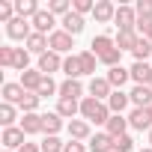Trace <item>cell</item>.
<instances>
[{
  "instance_id": "obj_47",
  "label": "cell",
  "mask_w": 152,
  "mask_h": 152,
  "mask_svg": "<svg viewBox=\"0 0 152 152\" xmlns=\"http://www.w3.org/2000/svg\"><path fill=\"white\" fill-rule=\"evenodd\" d=\"M149 116H152V107H149Z\"/></svg>"
},
{
  "instance_id": "obj_22",
  "label": "cell",
  "mask_w": 152,
  "mask_h": 152,
  "mask_svg": "<svg viewBox=\"0 0 152 152\" xmlns=\"http://www.w3.org/2000/svg\"><path fill=\"white\" fill-rule=\"evenodd\" d=\"M21 131L27 134V137H33V134H42V113H21Z\"/></svg>"
},
{
  "instance_id": "obj_38",
  "label": "cell",
  "mask_w": 152,
  "mask_h": 152,
  "mask_svg": "<svg viewBox=\"0 0 152 152\" xmlns=\"http://www.w3.org/2000/svg\"><path fill=\"white\" fill-rule=\"evenodd\" d=\"M96 3L93 0H72V12H78V15H93Z\"/></svg>"
},
{
  "instance_id": "obj_33",
  "label": "cell",
  "mask_w": 152,
  "mask_h": 152,
  "mask_svg": "<svg viewBox=\"0 0 152 152\" xmlns=\"http://www.w3.org/2000/svg\"><path fill=\"white\" fill-rule=\"evenodd\" d=\"M15 51L12 45H0V69H15Z\"/></svg>"
},
{
  "instance_id": "obj_31",
  "label": "cell",
  "mask_w": 152,
  "mask_h": 152,
  "mask_svg": "<svg viewBox=\"0 0 152 152\" xmlns=\"http://www.w3.org/2000/svg\"><path fill=\"white\" fill-rule=\"evenodd\" d=\"M39 104H42V99H39V93H27V96L21 99V104H18V110H21V113H39Z\"/></svg>"
},
{
  "instance_id": "obj_14",
  "label": "cell",
  "mask_w": 152,
  "mask_h": 152,
  "mask_svg": "<svg viewBox=\"0 0 152 152\" xmlns=\"http://www.w3.org/2000/svg\"><path fill=\"white\" fill-rule=\"evenodd\" d=\"M113 48H116V42H113V36H107V33H99V36L90 39V51H93L99 60H102L107 51H113Z\"/></svg>"
},
{
  "instance_id": "obj_5",
  "label": "cell",
  "mask_w": 152,
  "mask_h": 152,
  "mask_svg": "<svg viewBox=\"0 0 152 152\" xmlns=\"http://www.w3.org/2000/svg\"><path fill=\"white\" fill-rule=\"evenodd\" d=\"M66 125H69V122H66V119H63L57 110L42 113V134H45V137H57V134H60Z\"/></svg>"
},
{
  "instance_id": "obj_19",
  "label": "cell",
  "mask_w": 152,
  "mask_h": 152,
  "mask_svg": "<svg viewBox=\"0 0 152 152\" xmlns=\"http://www.w3.org/2000/svg\"><path fill=\"white\" fill-rule=\"evenodd\" d=\"M87 146H90V152H113V137L107 131H96L87 140Z\"/></svg>"
},
{
  "instance_id": "obj_35",
  "label": "cell",
  "mask_w": 152,
  "mask_h": 152,
  "mask_svg": "<svg viewBox=\"0 0 152 152\" xmlns=\"http://www.w3.org/2000/svg\"><path fill=\"white\" fill-rule=\"evenodd\" d=\"M99 63H102V66H107V69H116V66H122V51H119V48H113V51H107Z\"/></svg>"
},
{
  "instance_id": "obj_12",
  "label": "cell",
  "mask_w": 152,
  "mask_h": 152,
  "mask_svg": "<svg viewBox=\"0 0 152 152\" xmlns=\"http://www.w3.org/2000/svg\"><path fill=\"white\" fill-rule=\"evenodd\" d=\"M110 93H113V87L107 84V78H90V84H87V96H93V99H99V102H107Z\"/></svg>"
},
{
  "instance_id": "obj_46",
  "label": "cell",
  "mask_w": 152,
  "mask_h": 152,
  "mask_svg": "<svg viewBox=\"0 0 152 152\" xmlns=\"http://www.w3.org/2000/svg\"><path fill=\"white\" fill-rule=\"evenodd\" d=\"M149 87H152V78H149Z\"/></svg>"
},
{
  "instance_id": "obj_13",
  "label": "cell",
  "mask_w": 152,
  "mask_h": 152,
  "mask_svg": "<svg viewBox=\"0 0 152 152\" xmlns=\"http://www.w3.org/2000/svg\"><path fill=\"white\" fill-rule=\"evenodd\" d=\"M93 18H96V24H113V18H116V6L110 3V0H96Z\"/></svg>"
},
{
  "instance_id": "obj_45",
  "label": "cell",
  "mask_w": 152,
  "mask_h": 152,
  "mask_svg": "<svg viewBox=\"0 0 152 152\" xmlns=\"http://www.w3.org/2000/svg\"><path fill=\"white\" fill-rule=\"evenodd\" d=\"M146 137H149V146H152V131H149V134H146Z\"/></svg>"
},
{
  "instance_id": "obj_32",
  "label": "cell",
  "mask_w": 152,
  "mask_h": 152,
  "mask_svg": "<svg viewBox=\"0 0 152 152\" xmlns=\"http://www.w3.org/2000/svg\"><path fill=\"white\" fill-rule=\"evenodd\" d=\"M36 93H39V99H48V96H60V84H57L54 78H48V75H45Z\"/></svg>"
},
{
  "instance_id": "obj_4",
  "label": "cell",
  "mask_w": 152,
  "mask_h": 152,
  "mask_svg": "<svg viewBox=\"0 0 152 152\" xmlns=\"http://www.w3.org/2000/svg\"><path fill=\"white\" fill-rule=\"evenodd\" d=\"M0 143H3V149H9V152H18V149L27 143V134L21 131V125H15V128H3Z\"/></svg>"
},
{
  "instance_id": "obj_20",
  "label": "cell",
  "mask_w": 152,
  "mask_h": 152,
  "mask_svg": "<svg viewBox=\"0 0 152 152\" xmlns=\"http://www.w3.org/2000/svg\"><path fill=\"white\" fill-rule=\"evenodd\" d=\"M60 27H63L66 33H72V36H81L84 27H87V21H84V15H78V12H69L66 18H60Z\"/></svg>"
},
{
  "instance_id": "obj_42",
  "label": "cell",
  "mask_w": 152,
  "mask_h": 152,
  "mask_svg": "<svg viewBox=\"0 0 152 152\" xmlns=\"http://www.w3.org/2000/svg\"><path fill=\"white\" fill-rule=\"evenodd\" d=\"M63 152H90V146H87V143H81V140H69Z\"/></svg>"
},
{
  "instance_id": "obj_1",
  "label": "cell",
  "mask_w": 152,
  "mask_h": 152,
  "mask_svg": "<svg viewBox=\"0 0 152 152\" xmlns=\"http://www.w3.org/2000/svg\"><path fill=\"white\" fill-rule=\"evenodd\" d=\"M110 116H113V113H110L107 102H99V99H93V96H87V99L81 102V119H87L90 125H107Z\"/></svg>"
},
{
  "instance_id": "obj_18",
  "label": "cell",
  "mask_w": 152,
  "mask_h": 152,
  "mask_svg": "<svg viewBox=\"0 0 152 152\" xmlns=\"http://www.w3.org/2000/svg\"><path fill=\"white\" fill-rule=\"evenodd\" d=\"M128 99H131V107H152V87H131Z\"/></svg>"
},
{
  "instance_id": "obj_10",
  "label": "cell",
  "mask_w": 152,
  "mask_h": 152,
  "mask_svg": "<svg viewBox=\"0 0 152 152\" xmlns=\"http://www.w3.org/2000/svg\"><path fill=\"white\" fill-rule=\"evenodd\" d=\"M113 24H116V30H137V12H134V6H116Z\"/></svg>"
},
{
  "instance_id": "obj_9",
  "label": "cell",
  "mask_w": 152,
  "mask_h": 152,
  "mask_svg": "<svg viewBox=\"0 0 152 152\" xmlns=\"http://www.w3.org/2000/svg\"><path fill=\"white\" fill-rule=\"evenodd\" d=\"M36 69H39L42 75H48V78H51L54 72H63V57L54 54V51H48V54H42V57L36 60Z\"/></svg>"
},
{
  "instance_id": "obj_8",
  "label": "cell",
  "mask_w": 152,
  "mask_h": 152,
  "mask_svg": "<svg viewBox=\"0 0 152 152\" xmlns=\"http://www.w3.org/2000/svg\"><path fill=\"white\" fill-rule=\"evenodd\" d=\"M30 24H33V30H36V33H45V36H51L54 30H60V27H57L60 21H57L48 9H39V12H36V18H33Z\"/></svg>"
},
{
  "instance_id": "obj_3",
  "label": "cell",
  "mask_w": 152,
  "mask_h": 152,
  "mask_svg": "<svg viewBox=\"0 0 152 152\" xmlns=\"http://www.w3.org/2000/svg\"><path fill=\"white\" fill-rule=\"evenodd\" d=\"M6 36H9L12 42H27V39L33 36V24H30L27 18H15V21L6 24Z\"/></svg>"
},
{
  "instance_id": "obj_6",
  "label": "cell",
  "mask_w": 152,
  "mask_h": 152,
  "mask_svg": "<svg viewBox=\"0 0 152 152\" xmlns=\"http://www.w3.org/2000/svg\"><path fill=\"white\" fill-rule=\"evenodd\" d=\"M128 125L134 131H152V116H149V107H131L128 110Z\"/></svg>"
},
{
  "instance_id": "obj_2",
  "label": "cell",
  "mask_w": 152,
  "mask_h": 152,
  "mask_svg": "<svg viewBox=\"0 0 152 152\" xmlns=\"http://www.w3.org/2000/svg\"><path fill=\"white\" fill-rule=\"evenodd\" d=\"M48 45H51V51H54V54H60V57H63V54H72V48H75V36H72V33H66V30L60 27V30H54V33L48 36Z\"/></svg>"
},
{
  "instance_id": "obj_24",
  "label": "cell",
  "mask_w": 152,
  "mask_h": 152,
  "mask_svg": "<svg viewBox=\"0 0 152 152\" xmlns=\"http://www.w3.org/2000/svg\"><path fill=\"white\" fill-rule=\"evenodd\" d=\"M57 113L63 119H78L81 116V102H72V99H57Z\"/></svg>"
},
{
  "instance_id": "obj_27",
  "label": "cell",
  "mask_w": 152,
  "mask_h": 152,
  "mask_svg": "<svg viewBox=\"0 0 152 152\" xmlns=\"http://www.w3.org/2000/svg\"><path fill=\"white\" fill-rule=\"evenodd\" d=\"M63 75H66V78H72V81H81V78H84L78 54H69V57H63Z\"/></svg>"
},
{
  "instance_id": "obj_37",
  "label": "cell",
  "mask_w": 152,
  "mask_h": 152,
  "mask_svg": "<svg viewBox=\"0 0 152 152\" xmlns=\"http://www.w3.org/2000/svg\"><path fill=\"white\" fill-rule=\"evenodd\" d=\"M30 57H33V54H30L27 48H18V51H15V69H18V72H27V69H30Z\"/></svg>"
},
{
  "instance_id": "obj_41",
  "label": "cell",
  "mask_w": 152,
  "mask_h": 152,
  "mask_svg": "<svg viewBox=\"0 0 152 152\" xmlns=\"http://www.w3.org/2000/svg\"><path fill=\"white\" fill-rule=\"evenodd\" d=\"M137 36H143V39L152 42V21H140L137 18Z\"/></svg>"
},
{
  "instance_id": "obj_43",
  "label": "cell",
  "mask_w": 152,
  "mask_h": 152,
  "mask_svg": "<svg viewBox=\"0 0 152 152\" xmlns=\"http://www.w3.org/2000/svg\"><path fill=\"white\" fill-rule=\"evenodd\" d=\"M18 152H42V146H39V143H30V140H27V143H24V146H21Z\"/></svg>"
},
{
  "instance_id": "obj_11",
  "label": "cell",
  "mask_w": 152,
  "mask_h": 152,
  "mask_svg": "<svg viewBox=\"0 0 152 152\" xmlns=\"http://www.w3.org/2000/svg\"><path fill=\"white\" fill-rule=\"evenodd\" d=\"M66 131H69V140H81V143L93 137V125H90L87 119H81V116L72 119V122L66 125Z\"/></svg>"
},
{
  "instance_id": "obj_23",
  "label": "cell",
  "mask_w": 152,
  "mask_h": 152,
  "mask_svg": "<svg viewBox=\"0 0 152 152\" xmlns=\"http://www.w3.org/2000/svg\"><path fill=\"white\" fill-rule=\"evenodd\" d=\"M104 78H107V84H110L113 90H122V87L131 81V72H128L125 66H116V69H107V75H104Z\"/></svg>"
},
{
  "instance_id": "obj_36",
  "label": "cell",
  "mask_w": 152,
  "mask_h": 152,
  "mask_svg": "<svg viewBox=\"0 0 152 152\" xmlns=\"http://www.w3.org/2000/svg\"><path fill=\"white\" fill-rule=\"evenodd\" d=\"M134 12L140 21H152V0H137L134 3Z\"/></svg>"
},
{
  "instance_id": "obj_34",
  "label": "cell",
  "mask_w": 152,
  "mask_h": 152,
  "mask_svg": "<svg viewBox=\"0 0 152 152\" xmlns=\"http://www.w3.org/2000/svg\"><path fill=\"white\" fill-rule=\"evenodd\" d=\"M48 12H51L54 18H57V15L66 18V15L72 12V0H51V3H48Z\"/></svg>"
},
{
  "instance_id": "obj_15",
  "label": "cell",
  "mask_w": 152,
  "mask_h": 152,
  "mask_svg": "<svg viewBox=\"0 0 152 152\" xmlns=\"http://www.w3.org/2000/svg\"><path fill=\"white\" fill-rule=\"evenodd\" d=\"M128 128H131V125H128V116H125V113H113V116L107 119V125H104V131H107L113 140L122 137V134H128Z\"/></svg>"
},
{
  "instance_id": "obj_49",
  "label": "cell",
  "mask_w": 152,
  "mask_h": 152,
  "mask_svg": "<svg viewBox=\"0 0 152 152\" xmlns=\"http://www.w3.org/2000/svg\"><path fill=\"white\" fill-rule=\"evenodd\" d=\"M149 63H152V60H149Z\"/></svg>"
},
{
  "instance_id": "obj_28",
  "label": "cell",
  "mask_w": 152,
  "mask_h": 152,
  "mask_svg": "<svg viewBox=\"0 0 152 152\" xmlns=\"http://www.w3.org/2000/svg\"><path fill=\"white\" fill-rule=\"evenodd\" d=\"M128 104H131V99H128V93H122V90H113V93H110V99H107L110 113H125V110H128Z\"/></svg>"
},
{
  "instance_id": "obj_39",
  "label": "cell",
  "mask_w": 152,
  "mask_h": 152,
  "mask_svg": "<svg viewBox=\"0 0 152 152\" xmlns=\"http://www.w3.org/2000/svg\"><path fill=\"white\" fill-rule=\"evenodd\" d=\"M131 149H134V137L131 134H122V137L113 140V152H131Z\"/></svg>"
},
{
  "instance_id": "obj_17",
  "label": "cell",
  "mask_w": 152,
  "mask_h": 152,
  "mask_svg": "<svg viewBox=\"0 0 152 152\" xmlns=\"http://www.w3.org/2000/svg\"><path fill=\"white\" fill-rule=\"evenodd\" d=\"M0 96H3L6 104H21V99L27 96V90H24L21 84H15V81H6L3 90H0Z\"/></svg>"
},
{
  "instance_id": "obj_29",
  "label": "cell",
  "mask_w": 152,
  "mask_h": 152,
  "mask_svg": "<svg viewBox=\"0 0 152 152\" xmlns=\"http://www.w3.org/2000/svg\"><path fill=\"white\" fill-rule=\"evenodd\" d=\"M15 122H21L18 119V107L15 104H0V125H3V128H15Z\"/></svg>"
},
{
  "instance_id": "obj_25",
  "label": "cell",
  "mask_w": 152,
  "mask_h": 152,
  "mask_svg": "<svg viewBox=\"0 0 152 152\" xmlns=\"http://www.w3.org/2000/svg\"><path fill=\"white\" fill-rule=\"evenodd\" d=\"M137 30H116V36H113V42H116V48L125 54V51H134V45H137Z\"/></svg>"
},
{
  "instance_id": "obj_16",
  "label": "cell",
  "mask_w": 152,
  "mask_h": 152,
  "mask_svg": "<svg viewBox=\"0 0 152 152\" xmlns=\"http://www.w3.org/2000/svg\"><path fill=\"white\" fill-rule=\"evenodd\" d=\"M131 81L134 87H149V78H152V63H131Z\"/></svg>"
},
{
  "instance_id": "obj_40",
  "label": "cell",
  "mask_w": 152,
  "mask_h": 152,
  "mask_svg": "<svg viewBox=\"0 0 152 152\" xmlns=\"http://www.w3.org/2000/svg\"><path fill=\"white\" fill-rule=\"evenodd\" d=\"M39 146H42V152H63V149H66V143H63L60 137H45Z\"/></svg>"
},
{
  "instance_id": "obj_7",
  "label": "cell",
  "mask_w": 152,
  "mask_h": 152,
  "mask_svg": "<svg viewBox=\"0 0 152 152\" xmlns=\"http://www.w3.org/2000/svg\"><path fill=\"white\" fill-rule=\"evenodd\" d=\"M57 99H72V102H84L87 99V87L81 84V81H72V78H66L63 84H60V96Z\"/></svg>"
},
{
  "instance_id": "obj_30",
  "label": "cell",
  "mask_w": 152,
  "mask_h": 152,
  "mask_svg": "<svg viewBox=\"0 0 152 152\" xmlns=\"http://www.w3.org/2000/svg\"><path fill=\"white\" fill-rule=\"evenodd\" d=\"M78 60H81V72L90 75V78H96V66H99V57L93 51H78Z\"/></svg>"
},
{
  "instance_id": "obj_48",
  "label": "cell",
  "mask_w": 152,
  "mask_h": 152,
  "mask_svg": "<svg viewBox=\"0 0 152 152\" xmlns=\"http://www.w3.org/2000/svg\"><path fill=\"white\" fill-rule=\"evenodd\" d=\"M3 152H9V149H3Z\"/></svg>"
},
{
  "instance_id": "obj_21",
  "label": "cell",
  "mask_w": 152,
  "mask_h": 152,
  "mask_svg": "<svg viewBox=\"0 0 152 152\" xmlns=\"http://www.w3.org/2000/svg\"><path fill=\"white\" fill-rule=\"evenodd\" d=\"M24 48H27L30 54H36V57H42V54H48V51H51L48 36H45V33H36V30H33V36L24 42Z\"/></svg>"
},
{
  "instance_id": "obj_44",
  "label": "cell",
  "mask_w": 152,
  "mask_h": 152,
  "mask_svg": "<svg viewBox=\"0 0 152 152\" xmlns=\"http://www.w3.org/2000/svg\"><path fill=\"white\" fill-rule=\"evenodd\" d=\"M137 152H152V146H143V149H137Z\"/></svg>"
},
{
  "instance_id": "obj_26",
  "label": "cell",
  "mask_w": 152,
  "mask_h": 152,
  "mask_svg": "<svg viewBox=\"0 0 152 152\" xmlns=\"http://www.w3.org/2000/svg\"><path fill=\"white\" fill-rule=\"evenodd\" d=\"M42 78H45V75H42L39 69H27V72H21L18 84H21L27 93H36V90H39V84H42Z\"/></svg>"
}]
</instances>
